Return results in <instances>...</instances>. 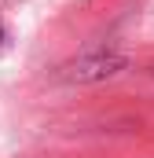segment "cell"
I'll return each mask as SVG.
<instances>
[{
	"label": "cell",
	"mask_w": 154,
	"mask_h": 158,
	"mask_svg": "<svg viewBox=\"0 0 154 158\" xmlns=\"http://www.w3.org/2000/svg\"><path fill=\"white\" fill-rule=\"evenodd\" d=\"M125 70V55H114V52H95V55H81L74 63L63 66V77L66 81H103L114 77Z\"/></svg>",
	"instance_id": "6da1fadb"
},
{
	"label": "cell",
	"mask_w": 154,
	"mask_h": 158,
	"mask_svg": "<svg viewBox=\"0 0 154 158\" xmlns=\"http://www.w3.org/2000/svg\"><path fill=\"white\" fill-rule=\"evenodd\" d=\"M0 40H4V22H0Z\"/></svg>",
	"instance_id": "7a4b0ae2"
}]
</instances>
